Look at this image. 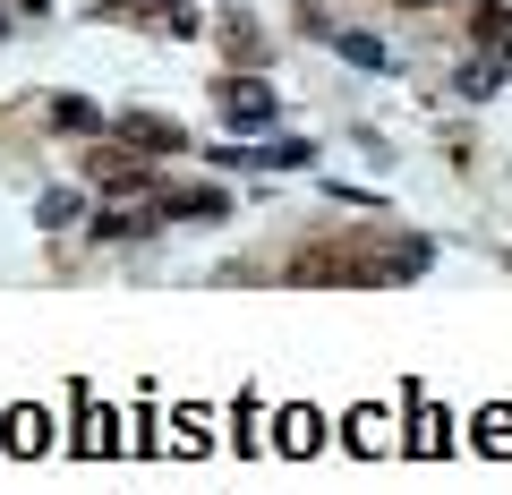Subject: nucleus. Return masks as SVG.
Returning <instances> with one entry per match:
<instances>
[{
  "instance_id": "obj_3",
  "label": "nucleus",
  "mask_w": 512,
  "mask_h": 495,
  "mask_svg": "<svg viewBox=\"0 0 512 495\" xmlns=\"http://www.w3.org/2000/svg\"><path fill=\"white\" fill-rule=\"evenodd\" d=\"M154 214L163 222H205V214H222V197L214 188H171V197H154Z\"/></svg>"
},
{
  "instance_id": "obj_11",
  "label": "nucleus",
  "mask_w": 512,
  "mask_h": 495,
  "mask_svg": "<svg viewBox=\"0 0 512 495\" xmlns=\"http://www.w3.org/2000/svg\"><path fill=\"white\" fill-rule=\"evenodd\" d=\"M410 9H427V0H410Z\"/></svg>"
},
{
  "instance_id": "obj_8",
  "label": "nucleus",
  "mask_w": 512,
  "mask_h": 495,
  "mask_svg": "<svg viewBox=\"0 0 512 495\" xmlns=\"http://www.w3.org/2000/svg\"><path fill=\"white\" fill-rule=\"evenodd\" d=\"M52 120H60V129H77V137H86V129H103V111H94V103H77V94H60V103H52Z\"/></svg>"
},
{
  "instance_id": "obj_6",
  "label": "nucleus",
  "mask_w": 512,
  "mask_h": 495,
  "mask_svg": "<svg viewBox=\"0 0 512 495\" xmlns=\"http://www.w3.org/2000/svg\"><path fill=\"white\" fill-rule=\"evenodd\" d=\"M504 69H512V60H470V69H461V77H453V86H461V94H470V103H487V94H495V86H504Z\"/></svg>"
},
{
  "instance_id": "obj_10",
  "label": "nucleus",
  "mask_w": 512,
  "mask_h": 495,
  "mask_svg": "<svg viewBox=\"0 0 512 495\" xmlns=\"http://www.w3.org/2000/svg\"><path fill=\"white\" fill-rule=\"evenodd\" d=\"M86 9H128V0H86Z\"/></svg>"
},
{
  "instance_id": "obj_4",
  "label": "nucleus",
  "mask_w": 512,
  "mask_h": 495,
  "mask_svg": "<svg viewBox=\"0 0 512 495\" xmlns=\"http://www.w3.org/2000/svg\"><path fill=\"white\" fill-rule=\"evenodd\" d=\"M128 146H146V154H180L188 137L171 129V120H154V111H128Z\"/></svg>"
},
{
  "instance_id": "obj_5",
  "label": "nucleus",
  "mask_w": 512,
  "mask_h": 495,
  "mask_svg": "<svg viewBox=\"0 0 512 495\" xmlns=\"http://www.w3.org/2000/svg\"><path fill=\"white\" fill-rule=\"evenodd\" d=\"M103 188H111V197H154V180L128 163V154H103Z\"/></svg>"
},
{
  "instance_id": "obj_9",
  "label": "nucleus",
  "mask_w": 512,
  "mask_h": 495,
  "mask_svg": "<svg viewBox=\"0 0 512 495\" xmlns=\"http://www.w3.org/2000/svg\"><path fill=\"white\" fill-rule=\"evenodd\" d=\"M35 214H43V222H52V231H60V222H77V214H86V205H77V197H69V188H52V197H43V205H35Z\"/></svg>"
},
{
  "instance_id": "obj_7",
  "label": "nucleus",
  "mask_w": 512,
  "mask_h": 495,
  "mask_svg": "<svg viewBox=\"0 0 512 495\" xmlns=\"http://www.w3.org/2000/svg\"><path fill=\"white\" fill-rule=\"evenodd\" d=\"M325 43H333L342 60H359V69H384V43H376V35H350V26H333Z\"/></svg>"
},
{
  "instance_id": "obj_1",
  "label": "nucleus",
  "mask_w": 512,
  "mask_h": 495,
  "mask_svg": "<svg viewBox=\"0 0 512 495\" xmlns=\"http://www.w3.org/2000/svg\"><path fill=\"white\" fill-rule=\"evenodd\" d=\"M274 86L265 77H222V120H231L239 137H256V129H274Z\"/></svg>"
},
{
  "instance_id": "obj_2",
  "label": "nucleus",
  "mask_w": 512,
  "mask_h": 495,
  "mask_svg": "<svg viewBox=\"0 0 512 495\" xmlns=\"http://www.w3.org/2000/svg\"><path fill=\"white\" fill-rule=\"evenodd\" d=\"M154 222L163 214H146V205H103V214H94V239H146Z\"/></svg>"
}]
</instances>
